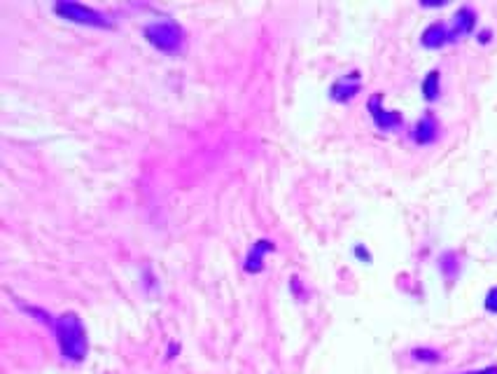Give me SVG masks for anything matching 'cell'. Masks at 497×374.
Listing matches in <instances>:
<instances>
[{
	"label": "cell",
	"instance_id": "cell-13",
	"mask_svg": "<svg viewBox=\"0 0 497 374\" xmlns=\"http://www.w3.org/2000/svg\"><path fill=\"white\" fill-rule=\"evenodd\" d=\"M464 374H497V368H488V370H481V372H464Z\"/></svg>",
	"mask_w": 497,
	"mask_h": 374
},
{
	"label": "cell",
	"instance_id": "cell-8",
	"mask_svg": "<svg viewBox=\"0 0 497 374\" xmlns=\"http://www.w3.org/2000/svg\"><path fill=\"white\" fill-rule=\"evenodd\" d=\"M448 38H451V33H448V31L442 26V23H435V26H430L428 31H425L423 45H425V47H442Z\"/></svg>",
	"mask_w": 497,
	"mask_h": 374
},
{
	"label": "cell",
	"instance_id": "cell-5",
	"mask_svg": "<svg viewBox=\"0 0 497 374\" xmlns=\"http://www.w3.org/2000/svg\"><path fill=\"white\" fill-rule=\"evenodd\" d=\"M369 110H372V117L374 122L381 126V129H395V126L399 124V115L397 113H388V110L381 108V97H374L372 101H369Z\"/></svg>",
	"mask_w": 497,
	"mask_h": 374
},
{
	"label": "cell",
	"instance_id": "cell-2",
	"mask_svg": "<svg viewBox=\"0 0 497 374\" xmlns=\"http://www.w3.org/2000/svg\"><path fill=\"white\" fill-rule=\"evenodd\" d=\"M143 33H145V40L152 47H157L159 52L168 54V57L180 54L182 47H184V28L173 19L152 21V23H147Z\"/></svg>",
	"mask_w": 497,
	"mask_h": 374
},
{
	"label": "cell",
	"instance_id": "cell-12",
	"mask_svg": "<svg viewBox=\"0 0 497 374\" xmlns=\"http://www.w3.org/2000/svg\"><path fill=\"white\" fill-rule=\"evenodd\" d=\"M413 356L418 358V361H437V353L435 351H420V348H418V351H415Z\"/></svg>",
	"mask_w": 497,
	"mask_h": 374
},
{
	"label": "cell",
	"instance_id": "cell-1",
	"mask_svg": "<svg viewBox=\"0 0 497 374\" xmlns=\"http://www.w3.org/2000/svg\"><path fill=\"white\" fill-rule=\"evenodd\" d=\"M52 328H54L56 341H59L61 356L70 363H82L86 353H89V339H86L82 318L73 312L61 314L52 323Z\"/></svg>",
	"mask_w": 497,
	"mask_h": 374
},
{
	"label": "cell",
	"instance_id": "cell-10",
	"mask_svg": "<svg viewBox=\"0 0 497 374\" xmlns=\"http://www.w3.org/2000/svg\"><path fill=\"white\" fill-rule=\"evenodd\" d=\"M423 94H425V99H428V101H435L439 97V73H437V70H432V73L425 77Z\"/></svg>",
	"mask_w": 497,
	"mask_h": 374
},
{
	"label": "cell",
	"instance_id": "cell-7",
	"mask_svg": "<svg viewBox=\"0 0 497 374\" xmlns=\"http://www.w3.org/2000/svg\"><path fill=\"white\" fill-rule=\"evenodd\" d=\"M348 75L346 77H341L339 82H336L334 87H332V99L334 101H348V99H352L357 94V89H359V84L357 82H348Z\"/></svg>",
	"mask_w": 497,
	"mask_h": 374
},
{
	"label": "cell",
	"instance_id": "cell-9",
	"mask_svg": "<svg viewBox=\"0 0 497 374\" xmlns=\"http://www.w3.org/2000/svg\"><path fill=\"white\" fill-rule=\"evenodd\" d=\"M435 133H437V122L435 117H423L418 124H415V141L418 143H430L435 141Z\"/></svg>",
	"mask_w": 497,
	"mask_h": 374
},
{
	"label": "cell",
	"instance_id": "cell-6",
	"mask_svg": "<svg viewBox=\"0 0 497 374\" xmlns=\"http://www.w3.org/2000/svg\"><path fill=\"white\" fill-rule=\"evenodd\" d=\"M476 23V17L474 12L469 10V7H462V10L455 14V21H453V31L451 35H467L471 28H474Z\"/></svg>",
	"mask_w": 497,
	"mask_h": 374
},
{
	"label": "cell",
	"instance_id": "cell-11",
	"mask_svg": "<svg viewBox=\"0 0 497 374\" xmlns=\"http://www.w3.org/2000/svg\"><path fill=\"white\" fill-rule=\"evenodd\" d=\"M486 309H488V312L497 314V288H493L491 292H488V297H486Z\"/></svg>",
	"mask_w": 497,
	"mask_h": 374
},
{
	"label": "cell",
	"instance_id": "cell-4",
	"mask_svg": "<svg viewBox=\"0 0 497 374\" xmlns=\"http://www.w3.org/2000/svg\"><path fill=\"white\" fill-rule=\"evenodd\" d=\"M274 241H269V238H259V241L252 243V248L247 251V258L243 262L245 272L247 274H259L264 269V260H267L269 253H274Z\"/></svg>",
	"mask_w": 497,
	"mask_h": 374
},
{
	"label": "cell",
	"instance_id": "cell-3",
	"mask_svg": "<svg viewBox=\"0 0 497 374\" xmlns=\"http://www.w3.org/2000/svg\"><path fill=\"white\" fill-rule=\"evenodd\" d=\"M52 12L59 14L61 19L79 23V26H89V28H115V21H112L106 12L96 10V7L82 5V3H73V0H66V3H54Z\"/></svg>",
	"mask_w": 497,
	"mask_h": 374
}]
</instances>
